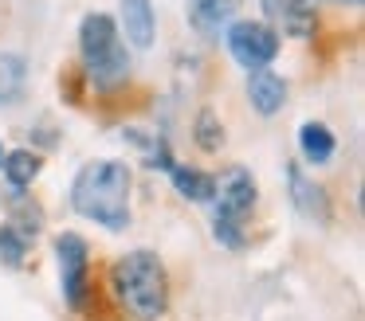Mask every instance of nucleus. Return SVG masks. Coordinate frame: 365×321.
Segmentation results:
<instances>
[{"label": "nucleus", "instance_id": "1", "mask_svg": "<svg viewBox=\"0 0 365 321\" xmlns=\"http://www.w3.org/2000/svg\"><path fill=\"white\" fill-rule=\"evenodd\" d=\"M130 184L134 172L122 161H91L71 180V208L106 231L130 227Z\"/></svg>", "mask_w": 365, "mask_h": 321}, {"label": "nucleus", "instance_id": "2", "mask_svg": "<svg viewBox=\"0 0 365 321\" xmlns=\"http://www.w3.org/2000/svg\"><path fill=\"white\" fill-rule=\"evenodd\" d=\"M110 286L138 321H158L169 305L165 266L153 251H130L126 258H118L110 266Z\"/></svg>", "mask_w": 365, "mask_h": 321}, {"label": "nucleus", "instance_id": "3", "mask_svg": "<svg viewBox=\"0 0 365 321\" xmlns=\"http://www.w3.org/2000/svg\"><path fill=\"white\" fill-rule=\"evenodd\" d=\"M79 55L87 75L98 86H114L130 75V59H126V43H122L118 23L106 12H91L79 23Z\"/></svg>", "mask_w": 365, "mask_h": 321}, {"label": "nucleus", "instance_id": "4", "mask_svg": "<svg viewBox=\"0 0 365 321\" xmlns=\"http://www.w3.org/2000/svg\"><path fill=\"white\" fill-rule=\"evenodd\" d=\"M216 219H212V231L224 247L232 251H244V223L255 208V180L244 164H232L220 180H216Z\"/></svg>", "mask_w": 365, "mask_h": 321}, {"label": "nucleus", "instance_id": "5", "mask_svg": "<svg viewBox=\"0 0 365 321\" xmlns=\"http://www.w3.org/2000/svg\"><path fill=\"white\" fill-rule=\"evenodd\" d=\"M56 258H59V290H63V302L71 310H83L87 305V282H91L87 239L75 231H63L56 239Z\"/></svg>", "mask_w": 365, "mask_h": 321}, {"label": "nucleus", "instance_id": "6", "mask_svg": "<svg viewBox=\"0 0 365 321\" xmlns=\"http://www.w3.org/2000/svg\"><path fill=\"white\" fill-rule=\"evenodd\" d=\"M228 51L240 67L263 70L279 55V31L267 28V23H255V20L228 23Z\"/></svg>", "mask_w": 365, "mask_h": 321}, {"label": "nucleus", "instance_id": "7", "mask_svg": "<svg viewBox=\"0 0 365 321\" xmlns=\"http://www.w3.org/2000/svg\"><path fill=\"white\" fill-rule=\"evenodd\" d=\"M263 16H267V28L287 31L294 39H307L314 36L318 28V12H314V0H259Z\"/></svg>", "mask_w": 365, "mask_h": 321}, {"label": "nucleus", "instance_id": "8", "mask_svg": "<svg viewBox=\"0 0 365 321\" xmlns=\"http://www.w3.org/2000/svg\"><path fill=\"white\" fill-rule=\"evenodd\" d=\"M126 31V43L138 47V51H150L153 47V31H158V20H153V4L150 0H122V28Z\"/></svg>", "mask_w": 365, "mask_h": 321}, {"label": "nucleus", "instance_id": "9", "mask_svg": "<svg viewBox=\"0 0 365 321\" xmlns=\"http://www.w3.org/2000/svg\"><path fill=\"white\" fill-rule=\"evenodd\" d=\"M287 180H291V200L294 208L302 211L307 219H318V223H326L330 219V200H326L322 184H314L310 177H302V169H287Z\"/></svg>", "mask_w": 365, "mask_h": 321}, {"label": "nucleus", "instance_id": "10", "mask_svg": "<svg viewBox=\"0 0 365 321\" xmlns=\"http://www.w3.org/2000/svg\"><path fill=\"white\" fill-rule=\"evenodd\" d=\"M247 102H252L263 117L279 114V110L287 106V83L279 75H271L267 67L252 70V78H247Z\"/></svg>", "mask_w": 365, "mask_h": 321}, {"label": "nucleus", "instance_id": "11", "mask_svg": "<svg viewBox=\"0 0 365 321\" xmlns=\"http://www.w3.org/2000/svg\"><path fill=\"white\" fill-rule=\"evenodd\" d=\"M232 16H236V0H192L189 4L192 28L205 31V36H220L232 23Z\"/></svg>", "mask_w": 365, "mask_h": 321}, {"label": "nucleus", "instance_id": "12", "mask_svg": "<svg viewBox=\"0 0 365 321\" xmlns=\"http://www.w3.org/2000/svg\"><path fill=\"white\" fill-rule=\"evenodd\" d=\"M28 90V63L16 51H0V106H16Z\"/></svg>", "mask_w": 365, "mask_h": 321}, {"label": "nucleus", "instance_id": "13", "mask_svg": "<svg viewBox=\"0 0 365 321\" xmlns=\"http://www.w3.org/2000/svg\"><path fill=\"white\" fill-rule=\"evenodd\" d=\"M299 149L310 164H326L334 157V149H338V141H334V133L322 122H302L299 125Z\"/></svg>", "mask_w": 365, "mask_h": 321}, {"label": "nucleus", "instance_id": "14", "mask_svg": "<svg viewBox=\"0 0 365 321\" xmlns=\"http://www.w3.org/2000/svg\"><path fill=\"white\" fill-rule=\"evenodd\" d=\"M4 177H9V184L16 188H28L36 177H40V169H43V157L40 153H32V149H12V153H4Z\"/></svg>", "mask_w": 365, "mask_h": 321}, {"label": "nucleus", "instance_id": "15", "mask_svg": "<svg viewBox=\"0 0 365 321\" xmlns=\"http://www.w3.org/2000/svg\"><path fill=\"white\" fill-rule=\"evenodd\" d=\"M169 177H173L177 192H181L185 200H192V204L212 200V192H216V177H208V172H200V169H185V164H173V169H169Z\"/></svg>", "mask_w": 365, "mask_h": 321}, {"label": "nucleus", "instance_id": "16", "mask_svg": "<svg viewBox=\"0 0 365 321\" xmlns=\"http://www.w3.org/2000/svg\"><path fill=\"white\" fill-rule=\"evenodd\" d=\"M32 235H36V227H24V223H4L0 227V263L4 266L24 263L28 247H32Z\"/></svg>", "mask_w": 365, "mask_h": 321}, {"label": "nucleus", "instance_id": "17", "mask_svg": "<svg viewBox=\"0 0 365 321\" xmlns=\"http://www.w3.org/2000/svg\"><path fill=\"white\" fill-rule=\"evenodd\" d=\"M192 133H197V145L205 149V153H216V149L224 145V130H220V122H216L212 110H200V114H197V125H192Z\"/></svg>", "mask_w": 365, "mask_h": 321}, {"label": "nucleus", "instance_id": "18", "mask_svg": "<svg viewBox=\"0 0 365 321\" xmlns=\"http://www.w3.org/2000/svg\"><path fill=\"white\" fill-rule=\"evenodd\" d=\"M334 4H361V0H334Z\"/></svg>", "mask_w": 365, "mask_h": 321}, {"label": "nucleus", "instance_id": "19", "mask_svg": "<svg viewBox=\"0 0 365 321\" xmlns=\"http://www.w3.org/2000/svg\"><path fill=\"white\" fill-rule=\"evenodd\" d=\"M0 161H4V149H0Z\"/></svg>", "mask_w": 365, "mask_h": 321}, {"label": "nucleus", "instance_id": "20", "mask_svg": "<svg viewBox=\"0 0 365 321\" xmlns=\"http://www.w3.org/2000/svg\"><path fill=\"white\" fill-rule=\"evenodd\" d=\"M189 4H192V0H189Z\"/></svg>", "mask_w": 365, "mask_h": 321}]
</instances>
